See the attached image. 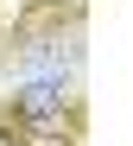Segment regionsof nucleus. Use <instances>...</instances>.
Listing matches in <instances>:
<instances>
[{
  "mask_svg": "<svg viewBox=\"0 0 133 146\" xmlns=\"http://www.w3.org/2000/svg\"><path fill=\"white\" fill-rule=\"evenodd\" d=\"M0 83H7V7H0Z\"/></svg>",
  "mask_w": 133,
  "mask_h": 146,
  "instance_id": "nucleus-4",
  "label": "nucleus"
},
{
  "mask_svg": "<svg viewBox=\"0 0 133 146\" xmlns=\"http://www.w3.org/2000/svg\"><path fill=\"white\" fill-rule=\"evenodd\" d=\"M83 57H89V0H13L7 76L83 70Z\"/></svg>",
  "mask_w": 133,
  "mask_h": 146,
  "instance_id": "nucleus-1",
  "label": "nucleus"
},
{
  "mask_svg": "<svg viewBox=\"0 0 133 146\" xmlns=\"http://www.w3.org/2000/svg\"><path fill=\"white\" fill-rule=\"evenodd\" d=\"M0 102L38 146H89V89L83 70H38V76H13Z\"/></svg>",
  "mask_w": 133,
  "mask_h": 146,
  "instance_id": "nucleus-2",
  "label": "nucleus"
},
{
  "mask_svg": "<svg viewBox=\"0 0 133 146\" xmlns=\"http://www.w3.org/2000/svg\"><path fill=\"white\" fill-rule=\"evenodd\" d=\"M0 146H38V140L13 121V108H7V102H0Z\"/></svg>",
  "mask_w": 133,
  "mask_h": 146,
  "instance_id": "nucleus-3",
  "label": "nucleus"
}]
</instances>
